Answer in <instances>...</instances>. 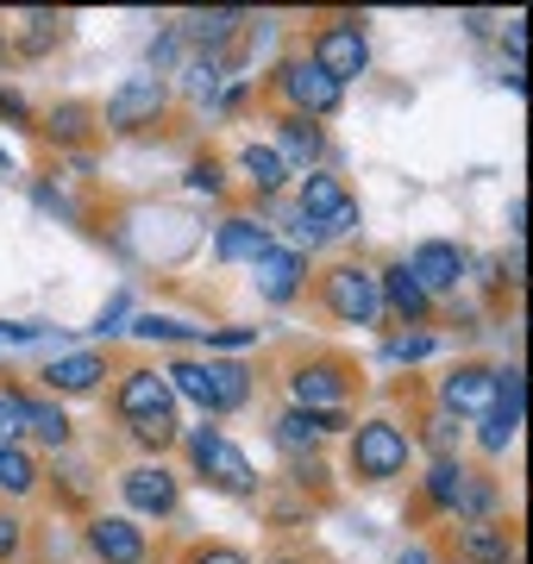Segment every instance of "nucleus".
Wrapping results in <instances>:
<instances>
[{"mask_svg": "<svg viewBox=\"0 0 533 564\" xmlns=\"http://www.w3.org/2000/svg\"><path fill=\"white\" fill-rule=\"evenodd\" d=\"M214 251H220L226 263H258L270 251V232L258 220H226L220 232H214Z\"/></svg>", "mask_w": 533, "mask_h": 564, "instance_id": "15", "label": "nucleus"}, {"mask_svg": "<svg viewBox=\"0 0 533 564\" xmlns=\"http://www.w3.org/2000/svg\"><path fill=\"white\" fill-rule=\"evenodd\" d=\"M44 383H51V389H69V395H83V389L101 383V358H95V351H69V358H57L51 370H44Z\"/></svg>", "mask_w": 533, "mask_h": 564, "instance_id": "18", "label": "nucleus"}, {"mask_svg": "<svg viewBox=\"0 0 533 564\" xmlns=\"http://www.w3.org/2000/svg\"><path fill=\"white\" fill-rule=\"evenodd\" d=\"M333 426V414H308V408H289L283 421H276V440L283 445H314L320 433Z\"/></svg>", "mask_w": 533, "mask_h": 564, "instance_id": "19", "label": "nucleus"}, {"mask_svg": "<svg viewBox=\"0 0 533 564\" xmlns=\"http://www.w3.org/2000/svg\"><path fill=\"white\" fill-rule=\"evenodd\" d=\"M339 402H346V377H339L333 364H308V370H295V408H308V414H333Z\"/></svg>", "mask_w": 533, "mask_h": 564, "instance_id": "12", "label": "nucleus"}, {"mask_svg": "<svg viewBox=\"0 0 533 564\" xmlns=\"http://www.w3.org/2000/svg\"><path fill=\"white\" fill-rule=\"evenodd\" d=\"M258 289H264L270 302H289V295L302 289V258L283 251V245H270L264 258H258Z\"/></svg>", "mask_w": 533, "mask_h": 564, "instance_id": "16", "label": "nucleus"}, {"mask_svg": "<svg viewBox=\"0 0 533 564\" xmlns=\"http://www.w3.org/2000/svg\"><path fill=\"white\" fill-rule=\"evenodd\" d=\"M51 126H57L63 139H76V132H83V107H63V113H57Z\"/></svg>", "mask_w": 533, "mask_h": 564, "instance_id": "35", "label": "nucleus"}, {"mask_svg": "<svg viewBox=\"0 0 533 564\" xmlns=\"http://www.w3.org/2000/svg\"><path fill=\"white\" fill-rule=\"evenodd\" d=\"M351 464H358V477H370V484L402 477L409 470V433L390 421H365L351 433Z\"/></svg>", "mask_w": 533, "mask_h": 564, "instance_id": "2", "label": "nucleus"}, {"mask_svg": "<svg viewBox=\"0 0 533 564\" xmlns=\"http://www.w3.org/2000/svg\"><path fill=\"white\" fill-rule=\"evenodd\" d=\"M276 158H283V170H289V163H314V158H320V132H314L308 120H289L283 126V151H276Z\"/></svg>", "mask_w": 533, "mask_h": 564, "instance_id": "21", "label": "nucleus"}, {"mask_svg": "<svg viewBox=\"0 0 533 564\" xmlns=\"http://www.w3.org/2000/svg\"><path fill=\"white\" fill-rule=\"evenodd\" d=\"M465 484H471V477H465L452 458H439V464L427 470V496H433L439 508H458V502H465Z\"/></svg>", "mask_w": 533, "mask_h": 564, "instance_id": "20", "label": "nucleus"}, {"mask_svg": "<svg viewBox=\"0 0 533 564\" xmlns=\"http://www.w3.org/2000/svg\"><path fill=\"white\" fill-rule=\"evenodd\" d=\"M452 433H458V426H452V414H439V421H433V445H452Z\"/></svg>", "mask_w": 533, "mask_h": 564, "instance_id": "38", "label": "nucleus"}, {"mask_svg": "<svg viewBox=\"0 0 533 564\" xmlns=\"http://www.w3.org/2000/svg\"><path fill=\"white\" fill-rule=\"evenodd\" d=\"M132 433H139L144 445H170L176 440V421H170V414H151V421H132Z\"/></svg>", "mask_w": 533, "mask_h": 564, "instance_id": "29", "label": "nucleus"}, {"mask_svg": "<svg viewBox=\"0 0 533 564\" xmlns=\"http://www.w3.org/2000/svg\"><path fill=\"white\" fill-rule=\"evenodd\" d=\"M157 107H164V82L157 76H132L107 101V126H144V120H157Z\"/></svg>", "mask_w": 533, "mask_h": 564, "instance_id": "8", "label": "nucleus"}, {"mask_svg": "<svg viewBox=\"0 0 533 564\" xmlns=\"http://www.w3.org/2000/svg\"><path fill=\"white\" fill-rule=\"evenodd\" d=\"M377 289H383V302H390L395 314H402V321H421V314H427V289H421V282L409 276V263L383 270V276H377Z\"/></svg>", "mask_w": 533, "mask_h": 564, "instance_id": "17", "label": "nucleus"}, {"mask_svg": "<svg viewBox=\"0 0 533 564\" xmlns=\"http://www.w3.org/2000/svg\"><path fill=\"white\" fill-rule=\"evenodd\" d=\"M258 333L251 326H226V333H207V345H226V351H239V345H251Z\"/></svg>", "mask_w": 533, "mask_h": 564, "instance_id": "32", "label": "nucleus"}, {"mask_svg": "<svg viewBox=\"0 0 533 564\" xmlns=\"http://www.w3.org/2000/svg\"><path fill=\"white\" fill-rule=\"evenodd\" d=\"M170 389H183L188 402H202L207 414H226V408H239L251 395V377L239 370V364H170Z\"/></svg>", "mask_w": 533, "mask_h": 564, "instance_id": "1", "label": "nucleus"}, {"mask_svg": "<svg viewBox=\"0 0 533 564\" xmlns=\"http://www.w3.org/2000/svg\"><path fill=\"white\" fill-rule=\"evenodd\" d=\"M195 564H246V558H239V552H226V545H220V552H202Z\"/></svg>", "mask_w": 533, "mask_h": 564, "instance_id": "39", "label": "nucleus"}, {"mask_svg": "<svg viewBox=\"0 0 533 564\" xmlns=\"http://www.w3.org/2000/svg\"><path fill=\"white\" fill-rule=\"evenodd\" d=\"M427 351H433L427 333H402V339H390V358L395 364H414V358H427Z\"/></svg>", "mask_w": 533, "mask_h": 564, "instance_id": "30", "label": "nucleus"}, {"mask_svg": "<svg viewBox=\"0 0 533 564\" xmlns=\"http://www.w3.org/2000/svg\"><path fill=\"white\" fill-rule=\"evenodd\" d=\"M25 433V395H0V445H13Z\"/></svg>", "mask_w": 533, "mask_h": 564, "instance_id": "28", "label": "nucleus"}, {"mask_svg": "<svg viewBox=\"0 0 533 564\" xmlns=\"http://www.w3.org/2000/svg\"><path fill=\"white\" fill-rule=\"evenodd\" d=\"M514 433H521V408H502V402H496L490 421H483V445H490V452H502Z\"/></svg>", "mask_w": 533, "mask_h": 564, "instance_id": "26", "label": "nucleus"}, {"mask_svg": "<svg viewBox=\"0 0 533 564\" xmlns=\"http://www.w3.org/2000/svg\"><path fill=\"white\" fill-rule=\"evenodd\" d=\"M0 113H13V120H25V101H20V95H7V88H0Z\"/></svg>", "mask_w": 533, "mask_h": 564, "instance_id": "40", "label": "nucleus"}, {"mask_svg": "<svg viewBox=\"0 0 533 564\" xmlns=\"http://www.w3.org/2000/svg\"><path fill=\"white\" fill-rule=\"evenodd\" d=\"M88 545H95L107 564H139L144 558V533L126 521V514H101V521L88 527Z\"/></svg>", "mask_w": 533, "mask_h": 564, "instance_id": "10", "label": "nucleus"}, {"mask_svg": "<svg viewBox=\"0 0 533 564\" xmlns=\"http://www.w3.org/2000/svg\"><path fill=\"white\" fill-rule=\"evenodd\" d=\"M402 564H427V552H421V545H414V552H402Z\"/></svg>", "mask_w": 533, "mask_h": 564, "instance_id": "41", "label": "nucleus"}, {"mask_svg": "<svg viewBox=\"0 0 533 564\" xmlns=\"http://www.w3.org/2000/svg\"><path fill=\"white\" fill-rule=\"evenodd\" d=\"M188 188L214 195V188H220V170H214V163H195V170H188Z\"/></svg>", "mask_w": 533, "mask_h": 564, "instance_id": "33", "label": "nucleus"}, {"mask_svg": "<svg viewBox=\"0 0 533 564\" xmlns=\"http://www.w3.org/2000/svg\"><path fill=\"white\" fill-rule=\"evenodd\" d=\"M365 63H370V44H365L358 25H327L320 44H314V69L327 82H339V88H346L351 76H365Z\"/></svg>", "mask_w": 533, "mask_h": 564, "instance_id": "4", "label": "nucleus"}, {"mask_svg": "<svg viewBox=\"0 0 533 564\" xmlns=\"http://www.w3.org/2000/svg\"><path fill=\"white\" fill-rule=\"evenodd\" d=\"M25 426H32V433H39V440H51V445H63V440H69V421H63V408L25 402Z\"/></svg>", "mask_w": 533, "mask_h": 564, "instance_id": "25", "label": "nucleus"}, {"mask_svg": "<svg viewBox=\"0 0 533 564\" xmlns=\"http://www.w3.org/2000/svg\"><path fill=\"white\" fill-rule=\"evenodd\" d=\"M120 414L126 421H151V414H170V383L157 370H132L120 383Z\"/></svg>", "mask_w": 533, "mask_h": 564, "instance_id": "14", "label": "nucleus"}, {"mask_svg": "<svg viewBox=\"0 0 533 564\" xmlns=\"http://www.w3.org/2000/svg\"><path fill=\"white\" fill-rule=\"evenodd\" d=\"M25 339H39V326H0V351H13Z\"/></svg>", "mask_w": 533, "mask_h": 564, "instance_id": "34", "label": "nucleus"}, {"mask_svg": "<svg viewBox=\"0 0 533 564\" xmlns=\"http://www.w3.org/2000/svg\"><path fill=\"white\" fill-rule=\"evenodd\" d=\"M132 333H139V339H183L188 326H183V321H157V314H144V321L132 326Z\"/></svg>", "mask_w": 533, "mask_h": 564, "instance_id": "31", "label": "nucleus"}, {"mask_svg": "<svg viewBox=\"0 0 533 564\" xmlns=\"http://www.w3.org/2000/svg\"><path fill=\"white\" fill-rule=\"evenodd\" d=\"M465 552H471L477 564H509V540H502V533H496V527H465Z\"/></svg>", "mask_w": 533, "mask_h": 564, "instance_id": "24", "label": "nucleus"}, {"mask_svg": "<svg viewBox=\"0 0 533 564\" xmlns=\"http://www.w3.org/2000/svg\"><path fill=\"white\" fill-rule=\"evenodd\" d=\"M7 552H20V521L0 514V558H7Z\"/></svg>", "mask_w": 533, "mask_h": 564, "instance_id": "37", "label": "nucleus"}, {"mask_svg": "<svg viewBox=\"0 0 533 564\" xmlns=\"http://www.w3.org/2000/svg\"><path fill=\"white\" fill-rule=\"evenodd\" d=\"M120 489H126V502L139 508V514H170V508H176V477H170L164 464H139V470H126Z\"/></svg>", "mask_w": 533, "mask_h": 564, "instance_id": "7", "label": "nucleus"}, {"mask_svg": "<svg viewBox=\"0 0 533 564\" xmlns=\"http://www.w3.org/2000/svg\"><path fill=\"white\" fill-rule=\"evenodd\" d=\"M32 484H39V470H32V458H25L20 445H0V489H13V496H25Z\"/></svg>", "mask_w": 533, "mask_h": 564, "instance_id": "22", "label": "nucleus"}, {"mask_svg": "<svg viewBox=\"0 0 533 564\" xmlns=\"http://www.w3.org/2000/svg\"><path fill=\"white\" fill-rule=\"evenodd\" d=\"M327 307H333L346 326H370L377 314H383V289H377V276H370V270H358V263H339V270L327 276Z\"/></svg>", "mask_w": 533, "mask_h": 564, "instance_id": "3", "label": "nucleus"}, {"mask_svg": "<svg viewBox=\"0 0 533 564\" xmlns=\"http://www.w3.org/2000/svg\"><path fill=\"white\" fill-rule=\"evenodd\" d=\"M409 276L421 282V289H427V302H433V295L458 289V276H465V251H458V245H446V239H427L421 251H414Z\"/></svg>", "mask_w": 533, "mask_h": 564, "instance_id": "6", "label": "nucleus"}, {"mask_svg": "<svg viewBox=\"0 0 533 564\" xmlns=\"http://www.w3.org/2000/svg\"><path fill=\"white\" fill-rule=\"evenodd\" d=\"M232 25H239V13H195V20H188V39L220 44V39H232Z\"/></svg>", "mask_w": 533, "mask_h": 564, "instance_id": "27", "label": "nucleus"}, {"mask_svg": "<svg viewBox=\"0 0 533 564\" xmlns=\"http://www.w3.org/2000/svg\"><path fill=\"white\" fill-rule=\"evenodd\" d=\"M446 408L452 414H483V408H496V370H483V364L452 370L446 377Z\"/></svg>", "mask_w": 533, "mask_h": 564, "instance_id": "11", "label": "nucleus"}, {"mask_svg": "<svg viewBox=\"0 0 533 564\" xmlns=\"http://www.w3.org/2000/svg\"><path fill=\"white\" fill-rule=\"evenodd\" d=\"M246 176H251V182H258V188L270 195V188H283V176H289V170H283V158H276L270 144H251V151H246Z\"/></svg>", "mask_w": 533, "mask_h": 564, "instance_id": "23", "label": "nucleus"}, {"mask_svg": "<svg viewBox=\"0 0 533 564\" xmlns=\"http://www.w3.org/2000/svg\"><path fill=\"white\" fill-rule=\"evenodd\" d=\"M188 452H195V464H202L207 477H220L226 489H251V484H258V477H251V464H246V452H232L214 426H202V433L188 440Z\"/></svg>", "mask_w": 533, "mask_h": 564, "instance_id": "5", "label": "nucleus"}, {"mask_svg": "<svg viewBox=\"0 0 533 564\" xmlns=\"http://www.w3.org/2000/svg\"><path fill=\"white\" fill-rule=\"evenodd\" d=\"M346 207H351V195H346V182H339V176H320V170L302 176V220H314L320 232H327Z\"/></svg>", "mask_w": 533, "mask_h": 564, "instance_id": "13", "label": "nucleus"}, {"mask_svg": "<svg viewBox=\"0 0 533 564\" xmlns=\"http://www.w3.org/2000/svg\"><path fill=\"white\" fill-rule=\"evenodd\" d=\"M283 95L302 107V113H333V107H339V82H327L314 63H289L283 69Z\"/></svg>", "mask_w": 533, "mask_h": 564, "instance_id": "9", "label": "nucleus"}, {"mask_svg": "<svg viewBox=\"0 0 533 564\" xmlns=\"http://www.w3.org/2000/svg\"><path fill=\"white\" fill-rule=\"evenodd\" d=\"M289 239H295V245H320V239H327V232H320V226H314V220H295V226H289Z\"/></svg>", "mask_w": 533, "mask_h": 564, "instance_id": "36", "label": "nucleus"}]
</instances>
